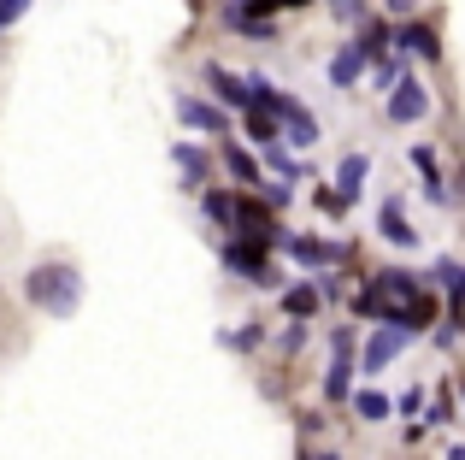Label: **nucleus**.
I'll list each match as a JSON object with an SVG mask.
<instances>
[{"instance_id":"f257e3e1","label":"nucleus","mask_w":465,"mask_h":460,"mask_svg":"<svg viewBox=\"0 0 465 460\" xmlns=\"http://www.w3.org/2000/svg\"><path fill=\"white\" fill-rule=\"evenodd\" d=\"M24 289H30V301H35L42 313H59V319H65V313H77V301H83L77 265H35Z\"/></svg>"},{"instance_id":"f03ea898","label":"nucleus","mask_w":465,"mask_h":460,"mask_svg":"<svg viewBox=\"0 0 465 460\" xmlns=\"http://www.w3.org/2000/svg\"><path fill=\"white\" fill-rule=\"evenodd\" d=\"M272 118L283 125V142H295V148H312V142H318L312 113L301 101H289V95H272Z\"/></svg>"},{"instance_id":"7ed1b4c3","label":"nucleus","mask_w":465,"mask_h":460,"mask_svg":"<svg viewBox=\"0 0 465 460\" xmlns=\"http://www.w3.org/2000/svg\"><path fill=\"white\" fill-rule=\"evenodd\" d=\"M430 113V95L419 89V77H395V95H389V118L395 125H419Z\"/></svg>"},{"instance_id":"20e7f679","label":"nucleus","mask_w":465,"mask_h":460,"mask_svg":"<svg viewBox=\"0 0 465 460\" xmlns=\"http://www.w3.org/2000/svg\"><path fill=\"white\" fill-rule=\"evenodd\" d=\"M407 343H412L407 331H395V325H383V331H377L371 343H365V372H383V366H389V360H395V355H401Z\"/></svg>"},{"instance_id":"39448f33","label":"nucleus","mask_w":465,"mask_h":460,"mask_svg":"<svg viewBox=\"0 0 465 460\" xmlns=\"http://www.w3.org/2000/svg\"><path fill=\"white\" fill-rule=\"evenodd\" d=\"M224 265H230V272H242V277H253L260 289H272V284H277L272 265L260 260V248H242V242H230V248H224Z\"/></svg>"},{"instance_id":"423d86ee","label":"nucleus","mask_w":465,"mask_h":460,"mask_svg":"<svg viewBox=\"0 0 465 460\" xmlns=\"http://www.w3.org/2000/svg\"><path fill=\"white\" fill-rule=\"evenodd\" d=\"M177 113H183V125H189V130H230V118L218 113V106L194 101V95H183V101H177Z\"/></svg>"},{"instance_id":"0eeeda50","label":"nucleus","mask_w":465,"mask_h":460,"mask_svg":"<svg viewBox=\"0 0 465 460\" xmlns=\"http://www.w3.org/2000/svg\"><path fill=\"white\" fill-rule=\"evenodd\" d=\"M206 83L218 89V101H224V106H236V113H248V83H242V77H230L224 65H213V71H206Z\"/></svg>"},{"instance_id":"6e6552de","label":"nucleus","mask_w":465,"mask_h":460,"mask_svg":"<svg viewBox=\"0 0 465 460\" xmlns=\"http://www.w3.org/2000/svg\"><path fill=\"white\" fill-rule=\"evenodd\" d=\"M383 236L395 242V248H412V242H419V230H407V213H401V201H383Z\"/></svg>"},{"instance_id":"1a4fd4ad","label":"nucleus","mask_w":465,"mask_h":460,"mask_svg":"<svg viewBox=\"0 0 465 460\" xmlns=\"http://www.w3.org/2000/svg\"><path fill=\"white\" fill-rule=\"evenodd\" d=\"M360 71H365V59L353 54V47H341V54L330 59V83H336V89H353V83H360Z\"/></svg>"},{"instance_id":"9d476101","label":"nucleus","mask_w":465,"mask_h":460,"mask_svg":"<svg viewBox=\"0 0 465 460\" xmlns=\"http://www.w3.org/2000/svg\"><path fill=\"white\" fill-rule=\"evenodd\" d=\"M365 172H371V165H365V154H348V160L336 165V184H341V201H353V195H360Z\"/></svg>"},{"instance_id":"9b49d317","label":"nucleus","mask_w":465,"mask_h":460,"mask_svg":"<svg viewBox=\"0 0 465 460\" xmlns=\"http://www.w3.org/2000/svg\"><path fill=\"white\" fill-rule=\"evenodd\" d=\"M353 54H360V59H383V54H389V30L371 18V24L360 30V42H353Z\"/></svg>"},{"instance_id":"f8f14e48","label":"nucleus","mask_w":465,"mask_h":460,"mask_svg":"<svg viewBox=\"0 0 465 460\" xmlns=\"http://www.w3.org/2000/svg\"><path fill=\"white\" fill-rule=\"evenodd\" d=\"M177 165H183V177H189V189L206 184V154L194 148V142H177Z\"/></svg>"},{"instance_id":"ddd939ff","label":"nucleus","mask_w":465,"mask_h":460,"mask_svg":"<svg viewBox=\"0 0 465 460\" xmlns=\"http://www.w3.org/2000/svg\"><path fill=\"white\" fill-rule=\"evenodd\" d=\"M283 307L295 313V319H307V313L318 307V284H295V289H289V295H283Z\"/></svg>"},{"instance_id":"4468645a","label":"nucleus","mask_w":465,"mask_h":460,"mask_svg":"<svg viewBox=\"0 0 465 460\" xmlns=\"http://www.w3.org/2000/svg\"><path fill=\"white\" fill-rule=\"evenodd\" d=\"M401 47H412V54H424V59H436V35L424 30V24H407L401 30Z\"/></svg>"},{"instance_id":"2eb2a0df","label":"nucleus","mask_w":465,"mask_h":460,"mask_svg":"<svg viewBox=\"0 0 465 460\" xmlns=\"http://www.w3.org/2000/svg\"><path fill=\"white\" fill-rule=\"evenodd\" d=\"M353 407H360V419H371V425H377V419H389V395H377V390H360V395H353Z\"/></svg>"},{"instance_id":"dca6fc26","label":"nucleus","mask_w":465,"mask_h":460,"mask_svg":"<svg viewBox=\"0 0 465 460\" xmlns=\"http://www.w3.org/2000/svg\"><path fill=\"white\" fill-rule=\"evenodd\" d=\"M224 165H230V177H242V184H260V165H253L242 148H224Z\"/></svg>"},{"instance_id":"f3484780","label":"nucleus","mask_w":465,"mask_h":460,"mask_svg":"<svg viewBox=\"0 0 465 460\" xmlns=\"http://www.w3.org/2000/svg\"><path fill=\"white\" fill-rule=\"evenodd\" d=\"M248 136L253 142H277V118L260 113V106H248Z\"/></svg>"},{"instance_id":"a211bd4d","label":"nucleus","mask_w":465,"mask_h":460,"mask_svg":"<svg viewBox=\"0 0 465 460\" xmlns=\"http://www.w3.org/2000/svg\"><path fill=\"white\" fill-rule=\"evenodd\" d=\"M348 372L353 366H348V355H341L336 366H330V378H324V395H330V402H341V395H348Z\"/></svg>"},{"instance_id":"6ab92c4d","label":"nucleus","mask_w":465,"mask_h":460,"mask_svg":"<svg viewBox=\"0 0 465 460\" xmlns=\"http://www.w3.org/2000/svg\"><path fill=\"white\" fill-rule=\"evenodd\" d=\"M436 284H442V289H448V295H460V284H465V272H460V265H454V260H442V265H436Z\"/></svg>"},{"instance_id":"aec40b11","label":"nucleus","mask_w":465,"mask_h":460,"mask_svg":"<svg viewBox=\"0 0 465 460\" xmlns=\"http://www.w3.org/2000/svg\"><path fill=\"white\" fill-rule=\"evenodd\" d=\"M230 207H236V201H230V195H206V219L230 225Z\"/></svg>"},{"instance_id":"412c9836","label":"nucleus","mask_w":465,"mask_h":460,"mask_svg":"<svg viewBox=\"0 0 465 460\" xmlns=\"http://www.w3.org/2000/svg\"><path fill=\"white\" fill-rule=\"evenodd\" d=\"M24 12H30V0H0V30H6V24H18Z\"/></svg>"},{"instance_id":"4be33fe9","label":"nucleus","mask_w":465,"mask_h":460,"mask_svg":"<svg viewBox=\"0 0 465 460\" xmlns=\"http://www.w3.org/2000/svg\"><path fill=\"white\" fill-rule=\"evenodd\" d=\"M330 6H336V18H360L365 0H330Z\"/></svg>"},{"instance_id":"5701e85b","label":"nucleus","mask_w":465,"mask_h":460,"mask_svg":"<svg viewBox=\"0 0 465 460\" xmlns=\"http://www.w3.org/2000/svg\"><path fill=\"white\" fill-rule=\"evenodd\" d=\"M272 172H277V177H295V160H289V154H277V148H272Z\"/></svg>"},{"instance_id":"b1692460","label":"nucleus","mask_w":465,"mask_h":460,"mask_svg":"<svg viewBox=\"0 0 465 460\" xmlns=\"http://www.w3.org/2000/svg\"><path fill=\"white\" fill-rule=\"evenodd\" d=\"M412 6H419V0H389V12H412Z\"/></svg>"},{"instance_id":"393cba45","label":"nucleus","mask_w":465,"mask_h":460,"mask_svg":"<svg viewBox=\"0 0 465 460\" xmlns=\"http://www.w3.org/2000/svg\"><path fill=\"white\" fill-rule=\"evenodd\" d=\"M272 6H307V0H272Z\"/></svg>"},{"instance_id":"a878e982","label":"nucleus","mask_w":465,"mask_h":460,"mask_svg":"<svg viewBox=\"0 0 465 460\" xmlns=\"http://www.w3.org/2000/svg\"><path fill=\"white\" fill-rule=\"evenodd\" d=\"M307 460H336V455H307Z\"/></svg>"}]
</instances>
